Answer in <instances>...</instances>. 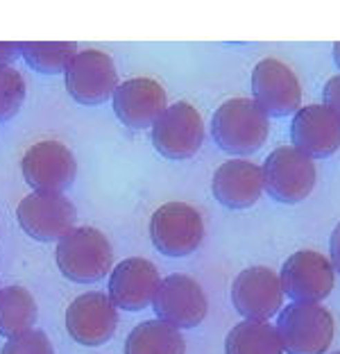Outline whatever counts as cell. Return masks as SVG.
I'll return each instance as SVG.
<instances>
[{
	"mask_svg": "<svg viewBox=\"0 0 340 354\" xmlns=\"http://www.w3.org/2000/svg\"><path fill=\"white\" fill-rule=\"evenodd\" d=\"M329 254H331V263H334L336 272H340V223L331 232L329 239Z\"/></svg>",
	"mask_w": 340,
	"mask_h": 354,
	"instance_id": "obj_27",
	"label": "cell"
},
{
	"mask_svg": "<svg viewBox=\"0 0 340 354\" xmlns=\"http://www.w3.org/2000/svg\"><path fill=\"white\" fill-rule=\"evenodd\" d=\"M23 55V44L19 41H0V66H10V64Z\"/></svg>",
	"mask_w": 340,
	"mask_h": 354,
	"instance_id": "obj_26",
	"label": "cell"
},
{
	"mask_svg": "<svg viewBox=\"0 0 340 354\" xmlns=\"http://www.w3.org/2000/svg\"><path fill=\"white\" fill-rule=\"evenodd\" d=\"M152 143L161 157L191 159L205 143V120L191 102H175L152 127Z\"/></svg>",
	"mask_w": 340,
	"mask_h": 354,
	"instance_id": "obj_9",
	"label": "cell"
},
{
	"mask_svg": "<svg viewBox=\"0 0 340 354\" xmlns=\"http://www.w3.org/2000/svg\"><path fill=\"white\" fill-rule=\"evenodd\" d=\"M288 354H325L334 343V316L320 302H293L274 325Z\"/></svg>",
	"mask_w": 340,
	"mask_h": 354,
	"instance_id": "obj_3",
	"label": "cell"
},
{
	"mask_svg": "<svg viewBox=\"0 0 340 354\" xmlns=\"http://www.w3.org/2000/svg\"><path fill=\"white\" fill-rule=\"evenodd\" d=\"M77 44L73 41H26L23 44V59L37 73L57 75L66 73L70 62L77 55Z\"/></svg>",
	"mask_w": 340,
	"mask_h": 354,
	"instance_id": "obj_22",
	"label": "cell"
},
{
	"mask_svg": "<svg viewBox=\"0 0 340 354\" xmlns=\"http://www.w3.org/2000/svg\"><path fill=\"white\" fill-rule=\"evenodd\" d=\"M125 354H186L182 332L164 320H145L129 332Z\"/></svg>",
	"mask_w": 340,
	"mask_h": 354,
	"instance_id": "obj_19",
	"label": "cell"
},
{
	"mask_svg": "<svg viewBox=\"0 0 340 354\" xmlns=\"http://www.w3.org/2000/svg\"><path fill=\"white\" fill-rule=\"evenodd\" d=\"M322 93H325V104L329 109H334L338 114V118H340V73L327 80L325 91H322Z\"/></svg>",
	"mask_w": 340,
	"mask_h": 354,
	"instance_id": "obj_25",
	"label": "cell"
},
{
	"mask_svg": "<svg viewBox=\"0 0 340 354\" xmlns=\"http://www.w3.org/2000/svg\"><path fill=\"white\" fill-rule=\"evenodd\" d=\"M55 259L66 279L77 284H93L111 272L113 248L100 230L75 227L57 243Z\"/></svg>",
	"mask_w": 340,
	"mask_h": 354,
	"instance_id": "obj_2",
	"label": "cell"
},
{
	"mask_svg": "<svg viewBox=\"0 0 340 354\" xmlns=\"http://www.w3.org/2000/svg\"><path fill=\"white\" fill-rule=\"evenodd\" d=\"M26 93L28 86L21 71L12 66H0V123L19 114L23 102H26Z\"/></svg>",
	"mask_w": 340,
	"mask_h": 354,
	"instance_id": "obj_23",
	"label": "cell"
},
{
	"mask_svg": "<svg viewBox=\"0 0 340 354\" xmlns=\"http://www.w3.org/2000/svg\"><path fill=\"white\" fill-rule=\"evenodd\" d=\"M211 134L218 148L243 159L268 141L270 120L254 98H229L216 109Z\"/></svg>",
	"mask_w": 340,
	"mask_h": 354,
	"instance_id": "obj_1",
	"label": "cell"
},
{
	"mask_svg": "<svg viewBox=\"0 0 340 354\" xmlns=\"http://www.w3.org/2000/svg\"><path fill=\"white\" fill-rule=\"evenodd\" d=\"M118 327V307L104 293H84L75 297L66 309V329L70 339L86 345V348H98L104 345Z\"/></svg>",
	"mask_w": 340,
	"mask_h": 354,
	"instance_id": "obj_13",
	"label": "cell"
},
{
	"mask_svg": "<svg viewBox=\"0 0 340 354\" xmlns=\"http://www.w3.org/2000/svg\"><path fill=\"white\" fill-rule=\"evenodd\" d=\"M16 218L35 241L53 243L75 230V205L64 193H30L16 207Z\"/></svg>",
	"mask_w": 340,
	"mask_h": 354,
	"instance_id": "obj_6",
	"label": "cell"
},
{
	"mask_svg": "<svg viewBox=\"0 0 340 354\" xmlns=\"http://www.w3.org/2000/svg\"><path fill=\"white\" fill-rule=\"evenodd\" d=\"M265 191L283 205H297L315 189L318 171L315 162L295 146H281L272 150L263 162Z\"/></svg>",
	"mask_w": 340,
	"mask_h": 354,
	"instance_id": "obj_4",
	"label": "cell"
},
{
	"mask_svg": "<svg viewBox=\"0 0 340 354\" xmlns=\"http://www.w3.org/2000/svg\"><path fill=\"white\" fill-rule=\"evenodd\" d=\"M161 277L157 266L143 257H129L111 270L109 297L118 309L143 311L155 304Z\"/></svg>",
	"mask_w": 340,
	"mask_h": 354,
	"instance_id": "obj_16",
	"label": "cell"
},
{
	"mask_svg": "<svg viewBox=\"0 0 340 354\" xmlns=\"http://www.w3.org/2000/svg\"><path fill=\"white\" fill-rule=\"evenodd\" d=\"M283 291L293 302H322L336 286V268L318 250H297L281 266Z\"/></svg>",
	"mask_w": 340,
	"mask_h": 354,
	"instance_id": "obj_10",
	"label": "cell"
},
{
	"mask_svg": "<svg viewBox=\"0 0 340 354\" xmlns=\"http://www.w3.org/2000/svg\"><path fill=\"white\" fill-rule=\"evenodd\" d=\"M254 102L268 116H295L302 109V84L286 62L265 57L252 71Z\"/></svg>",
	"mask_w": 340,
	"mask_h": 354,
	"instance_id": "obj_8",
	"label": "cell"
},
{
	"mask_svg": "<svg viewBox=\"0 0 340 354\" xmlns=\"http://www.w3.org/2000/svg\"><path fill=\"white\" fill-rule=\"evenodd\" d=\"M211 191L227 209H249L261 200L265 191L263 168L247 159H229L216 168Z\"/></svg>",
	"mask_w": 340,
	"mask_h": 354,
	"instance_id": "obj_18",
	"label": "cell"
},
{
	"mask_svg": "<svg viewBox=\"0 0 340 354\" xmlns=\"http://www.w3.org/2000/svg\"><path fill=\"white\" fill-rule=\"evenodd\" d=\"M290 139L297 150L311 159H325L340 150V118L322 104H306L293 116Z\"/></svg>",
	"mask_w": 340,
	"mask_h": 354,
	"instance_id": "obj_17",
	"label": "cell"
},
{
	"mask_svg": "<svg viewBox=\"0 0 340 354\" xmlns=\"http://www.w3.org/2000/svg\"><path fill=\"white\" fill-rule=\"evenodd\" d=\"M334 59H336V64H338V68H340V41L334 46Z\"/></svg>",
	"mask_w": 340,
	"mask_h": 354,
	"instance_id": "obj_28",
	"label": "cell"
},
{
	"mask_svg": "<svg viewBox=\"0 0 340 354\" xmlns=\"http://www.w3.org/2000/svg\"><path fill=\"white\" fill-rule=\"evenodd\" d=\"M155 311L159 320L177 329L198 327L209 313V300L205 288L189 275H168L161 279L155 297Z\"/></svg>",
	"mask_w": 340,
	"mask_h": 354,
	"instance_id": "obj_14",
	"label": "cell"
},
{
	"mask_svg": "<svg viewBox=\"0 0 340 354\" xmlns=\"http://www.w3.org/2000/svg\"><path fill=\"white\" fill-rule=\"evenodd\" d=\"M168 109L166 88L152 77H132L118 84L113 93V111L129 130H148Z\"/></svg>",
	"mask_w": 340,
	"mask_h": 354,
	"instance_id": "obj_15",
	"label": "cell"
},
{
	"mask_svg": "<svg viewBox=\"0 0 340 354\" xmlns=\"http://www.w3.org/2000/svg\"><path fill=\"white\" fill-rule=\"evenodd\" d=\"M334 354H340V352H334Z\"/></svg>",
	"mask_w": 340,
	"mask_h": 354,
	"instance_id": "obj_29",
	"label": "cell"
},
{
	"mask_svg": "<svg viewBox=\"0 0 340 354\" xmlns=\"http://www.w3.org/2000/svg\"><path fill=\"white\" fill-rule=\"evenodd\" d=\"M37 323V302L28 288H0V336L14 339L30 332Z\"/></svg>",
	"mask_w": 340,
	"mask_h": 354,
	"instance_id": "obj_21",
	"label": "cell"
},
{
	"mask_svg": "<svg viewBox=\"0 0 340 354\" xmlns=\"http://www.w3.org/2000/svg\"><path fill=\"white\" fill-rule=\"evenodd\" d=\"M150 239L166 257H189L205 239L202 214L189 203H166L150 218Z\"/></svg>",
	"mask_w": 340,
	"mask_h": 354,
	"instance_id": "obj_5",
	"label": "cell"
},
{
	"mask_svg": "<svg viewBox=\"0 0 340 354\" xmlns=\"http://www.w3.org/2000/svg\"><path fill=\"white\" fill-rule=\"evenodd\" d=\"M66 91L79 104H102L118 88L116 64L107 53L88 48L79 50L66 68Z\"/></svg>",
	"mask_w": 340,
	"mask_h": 354,
	"instance_id": "obj_11",
	"label": "cell"
},
{
	"mask_svg": "<svg viewBox=\"0 0 340 354\" xmlns=\"http://www.w3.org/2000/svg\"><path fill=\"white\" fill-rule=\"evenodd\" d=\"M283 291L279 272L268 266H252L238 272L232 284V302L234 309L245 320L268 323L283 309Z\"/></svg>",
	"mask_w": 340,
	"mask_h": 354,
	"instance_id": "obj_7",
	"label": "cell"
},
{
	"mask_svg": "<svg viewBox=\"0 0 340 354\" xmlns=\"http://www.w3.org/2000/svg\"><path fill=\"white\" fill-rule=\"evenodd\" d=\"M0 354H55V350L46 332H41V329H30V332L7 341Z\"/></svg>",
	"mask_w": 340,
	"mask_h": 354,
	"instance_id": "obj_24",
	"label": "cell"
},
{
	"mask_svg": "<svg viewBox=\"0 0 340 354\" xmlns=\"http://www.w3.org/2000/svg\"><path fill=\"white\" fill-rule=\"evenodd\" d=\"M225 354H283V343L274 325L240 320L227 334Z\"/></svg>",
	"mask_w": 340,
	"mask_h": 354,
	"instance_id": "obj_20",
	"label": "cell"
},
{
	"mask_svg": "<svg viewBox=\"0 0 340 354\" xmlns=\"http://www.w3.org/2000/svg\"><path fill=\"white\" fill-rule=\"evenodd\" d=\"M21 171L37 193H64L75 182L77 162L62 141H39L23 155Z\"/></svg>",
	"mask_w": 340,
	"mask_h": 354,
	"instance_id": "obj_12",
	"label": "cell"
}]
</instances>
